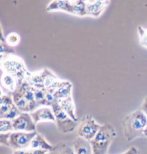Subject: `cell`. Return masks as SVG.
<instances>
[{
  "mask_svg": "<svg viewBox=\"0 0 147 154\" xmlns=\"http://www.w3.org/2000/svg\"><path fill=\"white\" fill-rule=\"evenodd\" d=\"M147 125V116L141 108L126 116L122 121L124 136L128 141H132L139 137L144 136Z\"/></svg>",
  "mask_w": 147,
  "mask_h": 154,
  "instance_id": "1",
  "label": "cell"
},
{
  "mask_svg": "<svg viewBox=\"0 0 147 154\" xmlns=\"http://www.w3.org/2000/svg\"><path fill=\"white\" fill-rule=\"evenodd\" d=\"M117 136L115 128L110 123L101 125L95 136L90 140L93 154H107L111 143Z\"/></svg>",
  "mask_w": 147,
  "mask_h": 154,
  "instance_id": "2",
  "label": "cell"
},
{
  "mask_svg": "<svg viewBox=\"0 0 147 154\" xmlns=\"http://www.w3.org/2000/svg\"><path fill=\"white\" fill-rule=\"evenodd\" d=\"M1 69L3 72L14 77L18 84L26 80L30 73L23 60L14 54H9L1 60Z\"/></svg>",
  "mask_w": 147,
  "mask_h": 154,
  "instance_id": "3",
  "label": "cell"
},
{
  "mask_svg": "<svg viewBox=\"0 0 147 154\" xmlns=\"http://www.w3.org/2000/svg\"><path fill=\"white\" fill-rule=\"evenodd\" d=\"M55 117L57 129L62 133H69L75 131L78 126V121H75L65 113L60 107L58 100L55 101L50 106Z\"/></svg>",
  "mask_w": 147,
  "mask_h": 154,
  "instance_id": "4",
  "label": "cell"
},
{
  "mask_svg": "<svg viewBox=\"0 0 147 154\" xmlns=\"http://www.w3.org/2000/svg\"><path fill=\"white\" fill-rule=\"evenodd\" d=\"M100 125L90 115H86L81 118L78 126V135L79 137L90 141L101 128Z\"/></svg>",
  "mask_w": 147,
  "mask_h": 154,
  "instance_id": "5",
  "label": "cell"
},
{
  "mask_svg": "<svg viewBox=\"0 0 147 154\" xmlns=\"http://www.w3.org/2000/svg\"><path fill=\"white\" fill-rule=\"evenodd\" d=\"M37 133L36 131L35 132L13 131L10 133L9 136V148L17 151V150L30 148V143Z\"/></svg>",
  "mask_w": 147,
  "mask_h": 154,
  "instance_id": "6",
  "label": "cell"
},
{
  "mask_svg": "<svg viewBox=\"0 0 147 154\" xmlns=\"http://www.w3.org/2000/svg\"><path fill=\"white\" fill-rule=\"evenodd\" d=\"M21 112L15 106L12 95L2 93L0 102V119L13 120L18 116Z\"/></svg>",
  "mask_w": 147,
  "mask_h": 154,
  "instance_id": "7",
  "label": "cell"
},
{
  "mask_svg": "<svg viewBox=\"0 0 147 154\" xmlns=\"http://www.w3.org/2000/svg\"><path fill=\"white\" fill-rule=\"evenodd\" d=\"M14 131L22 132H35L36 124L34 122L30 112H21L12 120Z\"/></svg>",
  "mask_w": 147,
  "mask_h": 154,
  "instance_id": "8",
  "label": "cell"
},
{
  "mask_svg": "<svg viewBox=\"0 0 147 154\" xmlns=\"http://www.w3.org/2000/svg\"><path fill=\"white\" fill-rule=\"evenodd\" d=\"M35 124L40 122H55V117L50 106H41L30 112Z\"/></svg>",
  "mask_w": 147,
  "mask_h": 154,
  "instance_id": "9",
  "label": "cell"
},
{
  "mask_svg": "<svg viewBox=\"0 0 147 154\" xmlns=\"http://www.w3.org/2000/svg\"><path fill=\"white\" fill-rule=\"evenodd\" d=\"M73 1L74 0H52L46 7L48 12L60 11L73 14Z\"/></svg>",
  "mask_w": 147,
  "mask_h": 154,
  "instance_id": "10",
  "label": "cell"
},
{
  "mask_svg": "<svg viewBox=\"0 0 147 154\" xmlns=\"http://www.w3.org/2000/svg\"><path fill=\"white\" fill-rule=\"evenodd\" d=\"M17 89L21 93L23 96L30 103V104L33 106V110H36L39 108L36 100H35V88L28 82L27 80H24L23 82L20 83L17 88Z\"/></svg>",
  "mask_w": 147,
  "mask_h": 154,
  "instance_id": "11",
  "label": "cell"
},
{
  "mask_svg": "<svg viewBox=\"0 0 147 154\" xmlns=\"http://www.w3.org/2000/svg\"><path fill=\"white\" fill-rule=\"evenodd\" d=\"M12 95L13 101H14L15 106L19 109L21 112H31L34 111L33 106L27 99L23 96V95L16 89L13 93H11Z\"/></svg>",
  "mask_w": 147,
  "mask_h": 154,
  "instance_id": "12",
  "label": "cell"
},
{
  "mask_svg": "<svg viewBox=\"0 0 147 154\" xmlns=\"http://www.w3.org/2000/svg\"><path fill=\"white\" fill-rule=\"evenodd\" d=\"M75 154H93L90 142L78 136L73 142Z\"/></svg>",
  "mask_w": 147,
  "mask_h": 154,
  "instance_id": "13",
  "label": "cell"
},
{
  "mask_svg": "<svg viewBox=\"0 0 147 154\" xmlns=\"http://www.w3.org/2000/svg\"><path fill=\"white\" fill-rule=\"evenodd\" d=\"M86 2L88 16L95 18L99 17L109 5V4L97 2L86 1Z\"/></svg>",
  "mask_w": 147,
  "mask_h": 154,
  "instance_id": "14",
  "label": "cell"
},
{
  "mask_svg": "<svg viewBox=\"0 0 147 154\" xmlns=\"http://www.w3.org/2000/svg\"><path fill=\"white\" fill-rule=\"evenodd\" d=\"M58 102H59L61 108L65 113H67L70 117L75 120V121H78L76 113H75V106L72 95L66 97V98L61 99V100H58Z\"/></svg>",
  "mask_w": 147,
  "mask_h": 154,
  "instance_id": "15",
  "label": "cell"
},
{
  "mask_svg": "<svg viewBox=\"0 0 147 154\" xmlns=\"http://www.w3.org/2000/svg\"><path fill=\"white\" fill-rule=\"evenodd\" d=\"M73 85L69 81L63 80L59 87L54 93V97L57 100L61 99L66 98V97L72 95Z\"/></svg>",
  "mask_w": 147,
  "mask_h": 154,
  "instance_id": "16",
  "label": "cell"
},
{
  "mask_svg": "<svg viewBox=\"0 0 147 154\" xmlns=\"http://www.w3.org/2000/svg\"><path fill=\"white\" fill-rule=\"evenodd\" d=\"M30 148L33 149H39V150H44V151H50L53 148V146L50 145L49 143L47 141L46 139L44 138L42 135L39 134L37 133L36 136L34 137L33 140L30 146Z\"/></svg>",
  "mask_w": 147,
  "mask_h": 154,
  "instance_id": "17",
  "label": "cell"
},
{
  "mask_svg": "<svg viewBox=\"0 0 147 154\" xmlns=\"http://www.w3.org/2000/svg\"><path fill=\"white\" fill-rule=\"evenodd\" d=\"M48 154H75L73 143L69 142H60L53 146Z\"/></svg>",
  "mask_w": 147,
  "mask_h": 154,
  "instance_id": "18",
  "label": "cell"
},
{
  "mask_svg": "<svg viewBox=\"0 0 147 154\" xmlns=\"http://www.w3.org/2000/svg\"><path fill=\"white\" fill-rule=\"evenodd\" d=\"M26 80L33 88H38V89H45L42 70L33 73L30 72Z\"/></svg>",
  "mask_w": 147,
  "mask_h": 154,
  "instance_id": "19",
  "label": "cell"
},
{
  "mask_svg": "<svg viewBox=\"0 0 147 154\" xmlns=\"http://www.w3.org/2000/svg\"><path fill=\"white\" fill-rule=\"evenodd\" d=\"M1 83L2 85L5 89L10 92L11 93H13L17 89L19 85L17 80L14 77L3 72L1 78Z\"/></svg>",
  "mask_w": 147,
  "mask_h": 154,
  "instance_id": "20",
  "label": "cell"
},
{
  "mask_svg": "<svg viewBox=\"0 0 147 154\" xmlns=\"http://www.w3.org/2000/svg\"><path fill=\"white\" fill-rule=\"evenodd\" d=\"M73 15L80 17L88 16L86 1L84 0H74L73 1Z\"/></svg>",
  "mask_w": 147,
  "mask_h": 154,
  "instance_id": "21",
  "label": "cell"
},
{
  "mask_svg": "<svg viewBox=\"0 0 147 154\" xmlns=\"http://www.w3.org/2000/svg\"><path fill=\"white\" fill-rule=\"evenodd\" d=\"M42 74H43V79H44V85L45 88H50L52 84L55 83L58 78L55 75H54L51 71L49 70L48 69L44 68L42 69Z\"/></svg>",
  "mask_w": 147,
  "mask_h": 154,
  "instance_id": "22",
  "label": "cell"
},
{
  "mask_svg": "<svg viewBox=\"0 0 147 154\" xmlns=\"http://www.w3.org/2000/svg\"><path fill=\"white\" fill-rule=\"evenodd\" d=\"M35 100L39 107L48 106L46 97V90L35 88Z\"/></svg>",
  "mask_w": 147,
  "mask_h": 154,
  "instance_id": "23",
  "label": "cell"
},
{
  "mask_svg": "<svg viewBox=\"0 0 147 154\" xmlns=\"http://www.w3.org/2000/svg\"><path fill=\"white\" fill-rule=\"evenodd\" d=\"M1 60L7 57L9 54H14L15 53L14 49L12 47L9 46L7 43L5 42V38H4V35L2 29V36H1Z\"/></svg>",
  "mask_w": 147,
  "mask_h": 154,
  "instance_id": "24",
  "label": "cell"
},
{
  "mask_svg": "<svg viewBox=\"0 0 147 154\" xmlns=\"http://www.w3.org/2000/svg\"><path fill=\"white\" fill-rule=\"evenodd\" d=\"M20 40H21V37L17 32H10L5 37V42L12 48L17 46L20 44Z\"/></svg>",
  "mask_w": 147,
  "mask_h": 154,
  "instance_id": "25",
  "label": "cell"
},
{
  "mask_svg": "<svg viewBox=\"0 0 147 154\" xmlns=\"http://www.w3.org/2000/svg\"><path fill=\"white\" fill-rule=\"evenodd\" d=\"M14 131L12 120L0 119V132L7 133Z\"/></svg>",
  "mask_w": 147,
  "mask_h": 154,
  "instance_id": "26",
  "label": "cell"
},
{
  "mask_svg": "<svg viewBox=\"0 0 147 154\" xmlns=\"http://www.w3.org/2000/svg\"><path fill=\"white\" fill-rule=\"evenodd\" d=\"M48 151H44V150L39 149H33V148H25V149L17 150L14 151L13 154H48Z\"/></svg>",
  "mask_w": 147,
  "mask_h": 154,
  "instance_id": "27",
  "label": "cell"
},
{
  "mask_svg": "<svg viewBox=\"0 0 147 154\" xmlns=\"http://www.w3.org/2000/svg\"><path fill=\"white\" fill-rule=\"evenodd\" d=\"M138 32L140 44L141 46L147 49V28H144L141 26H139Z\"/></svg>",
  "mask_w": 147,
  "mask_h": 154,
  "instance_id": "28",
  "label": "cell"
},
{
  "mask_svg": "<svg viewBox=\"0 0 147 154\" xmlns=\"http://www.w3.org/2000/svg\"><path fill=\"white\" fill-rule=\"evenodd\" d=\"M11 133H0V143L2 146L9 148V136Z\"/></svg>",
  "mask_w": 147,
  "mask_h": 154,
  "instance_id": "29",
  "label": "cell"
},
{
  "mask_svg": "<svg viewBox=\"0 0 147 154\" xmlns=\"http://www.w3.org/2000/svg\"><path fill=\"white\" fill-rule=\"evenodd\" d=\"M122 154H139V150L135 146H132V147L129 148L127 151Z\"/></svg>",
  "mask_w": 147,
  "mask_h": 154,
  "instance_id": "30",
  "label": "cell"
},
{
  "mask_svg": "<svg viewBox=\"0 0 147 154\" xmlns=\"http://www.w3.org/2000/svg\"><path fill=\"white\" fill-rule=\"evenodd\" d=\"M141 109L142 110V111L147 116V97H145L144 101H143Z\"/></svg>",
  "mask_w": 147,
  "mask_h": 154,
  "instance_id": "31",
  "label": "cell"
},
{
  "mask_svg": "<svg viewBox=\"0 0 147 154\" xmlns=\"http://www.w3.org/2000/svg\"><path fill=\"white\" fill-rule=\"evenodd\" d=\"M86 1H88V2H97L109 4V0H86Z\"/></svg>",
  "mask_w": 147,
  "mask_h": 154,
  "instance_id": "32",
  "label": "cell"
},
{
  "mask_svg": "<svg viewBox=\"0 0 147 154\" xmlns=\"http://www.w3.org/2000/svg\"><path fill=\"white\" fill-rule=\"evenodd\" d=\"M144 136L145 137H147V125H146V128H145V130H144Z\"/></svg>",
  "mask_w": 147,
  "mask_h": 154,
  "instance_id": "33",
  "label": "cell"
},
{
  "mask_svg": "<svg viewBox=\"0 0 147 154\" xmlns=\"http://www.w3.org/2000/svg\"><path fill=\"white\" fill-rule=\"evenodd\" d=\"M84 1H86V0H84Z\"/></svg>",
  "mask_w": 147,
  "mask_h": 154,
  "instance_id": "34",
  "label": "cell"
}]
</instances>
